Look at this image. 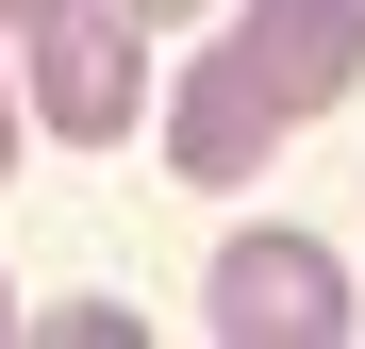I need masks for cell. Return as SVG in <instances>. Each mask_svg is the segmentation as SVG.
<instances>
[{"label":"cell","mask_w":365,"mask_h":349,"mask_svg":"<svg viewBox=\"0 0 365 349\" xmlns=\"http://www.w3.org/2000/svg\"><path fill=\"white\" fill-rule=\"evenodd\" d=\"M17 50H34V84H17V100H34V133L116 150V133L150 116V34L116 17V0H67V17H34Z\"/></svg>","instance_id":"obj_1"},{"label":"cell","mask_w":365,"mask_h":349,"mask_svg":"<svg viewBox=\"0 0 365 349\" xmlns=\"http://www.w3.org/2000/svg\"><path fill=\"white\" fill-rule=\"evenodd\" d=\"M266 150H282V100L232 67V50H200V67L166 84V166H182V183H250Z\"/></svg>","instance_id":"obj_4"},{"label":"cell","mask_w":365,"mask_h":349,"mask_svg":"<svg viewBox=\"0 0 365 349\" xmlns=\"http://www.w3.org/2000/svg\"><path fill=\"white\" fill-rule=\"evenodd\" d=\"M0 333H17V300H0Z\"/></svg>","instance_id":"obj_8"},{"label":"cell","mask_w":365,"mask_h":349,"mask_svg":"<svg viewBox=\"0 0 365 349\" xmlns=\"http://www.w3.org/2000/svg\"><path fill=\"white\" fill-rule=\"evenodd\" d=\"M216 333L232 349H332L349 333V266L316 233H232L216 250Z\"/></svg>","instance_id":"obj_2"},{"label":"cell","mask_w":365,"mask_h":349,"mask_svg":"<svg viewBox=\"0 0 365 349\" xmlns=\"http://www.w3.org/2000/svg\"><path fill=\"white\" fill-rule=\"evenodd\" d=\"M0 166H17V84H0Z\"/></svg>","instance_id":"obj_7"},{"label":"cell","mask_w":365,"mask_h":349,"mask_svg":"<svg viewBox=\"0 0 365 349\" xmlns=\"http://www.w3.org/2000/svg\"><path fill=\"white\" fill-rule=\"evenodd\" d=\"M216 50L282 100V133H299V116H332L365 84V0H250V34H216Z\"/></svg>","instance_id":"obj_3"},{"label":"cell","mask_w":365,"mask_h":349,"mask_svg":"<svg viewBox=\"0 0 365 349\" xmlns=\"http://www.w3.org/2000/svg\"><path fill=\"white\" fill-rule=\"evenodd\" d=\"M116 17H133V34H182V17H216V0H116Z\"/></svg>","instance_id":"obj_5"},{"label":"cell","mask_w":365,"mask_h":349,"mask_svg":"<svg viewBox=\"0 0 365 349\" xmlns=\"http://www.w3.org/2000/svg\"><path fill=\"white\" fill-rule=\"evenodd\" d=\"M34 17H67V0H0V34H34Z\"/></svg>","instance_id":"obj_6"}]
</instances>
